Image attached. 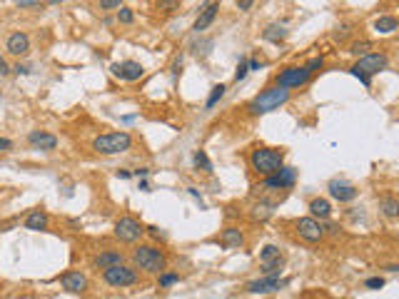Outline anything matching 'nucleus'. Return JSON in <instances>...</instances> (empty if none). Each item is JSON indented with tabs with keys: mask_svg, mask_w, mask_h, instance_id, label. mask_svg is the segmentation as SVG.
I'll use <instances>...</instances> for the list:
<instances>
[{
	"mask_svg": "<svg viewBox=\"0 0 399 299\" xmlns=\"http://www.w3.org/2000/svg\"><path fill=\"white\" fill-rule=\"evenodd\" d=\"M250 167L257 175H274L285 167V152L282 150H272V147H255L250 152Z\"/></svg>",
	"mask_w": 399,
	"mask_h": 299,
	"instance_id": "obj_1",
	"label": "nucleus"
},
{
	"mask_svg": "<svg viewBox=\"0 0 399 299\" xmlns=\"http://www.w3.org/2000/svg\"><path fill=\"white\" fill-rule=\"evenodd\" d=\"M287 100H290V90L279 88V85H272V88L262 90L257 97H252L247 102V110H250V115H267V112H272V110H279Z\"/></svg>",
	"mask_w": 399,
	"mask_h": 299,
	"instance_id": "obj_2",
	"label": "nucleus"
},
{
	"mask_svg": "<svg viewBox=\"0 0 399 299\" xmlns=\"http://www.w3.org/2000/svg\"><path fill=\"white\" fill-rule=\"evenodd\" d=\"M322 65H325V58H312V60H309L307 65H302V67H287V70H282V72L277 75V85L285 88V90L302 88L317 70H322Z\"/></svg>",
	"mask_w": 399,
	"mask_h": 299,
	"instance_id": "obj_3",
	"label": "nucleus"
},
{
	"mask_svg": "<svg viewBox=\"0 0 399 299\" xmlns=\"http://www.w3.org/2000/svg\"><path fill=\"white\" fill-rule=\"evenodd\" d=\"M387 65H389V58H387L384 53H369V55H365V58H359V60L349 67V72H352L365 88H369V85H372V75L379 72V70H387Z\"/></svg>",
	"mask_w": 399,
	"mask_h": 299,
	"instance_id": "obj_4",
	"label": "nucleus"
},
{
	"mask_svg": "<svg viewBox=\"0 0 399 299\" xmlns=\"http://www.w3.org/2000/svg\"><path fill=\"white\" fill-rule=\"evenodd\" d=\"M133 147V135L120 130V132H107V135H98L93 140V150L100 155H120V152H128Z\"/></svg>",
	"mask_w": 399,
	"mask_h": 299,
	"instance_id": "obj_5",
	"label": "nucleus"
},
{
	"mask_svg": "<svg viewBox=\"0 0 399 299\" xmlns=\"http://www.w3.org/2000/svg\"><path fill=\"white\" fill-rule=\"evenodd\" d=\"M133 262L142 269V272H147V274H163L165 272V254L160 252L157 247H152V244H140V247H135V252H133Z\"/></svg>",
	"mask_w": 399,
	"mask_h": 299,
	"instance_id": "obj_6",
	"label": "nucleus"
},
{
	"mask_svg": "<svg viewBox=\"0 0 399 299\" xmlns=\"http://www.w3.org/2000/svg\"><path fill=\"white\" fill-rule=\"evenodd\" d=\"M142 235H145V227L140 224V219H135V217H130V214L120 217V219L115 222V237H117L120 242L133 244V242H137Z\"/></svg>",
	"mask_w": 399,
	"mask_h": 299,
	"instance_id": "obj_7",
	"label": "nucleus"
},
{
	"mask_svg": "<svg viewBox=\"0 0 399 299\" xmlns=\"http://www.w3.org/2000/svg\"><path fill=\"white\" fill-rule=\"evenodd\" d=\"M102 279H105V284H110V287H115V289H123V287H133V284H137V272L133 269V267H128V265H117V267H112V269H105L102 272Z\"/></svg>",
	"mask_w": 399,
	"mask_h": 299,
	"instance_id": "obj_8",
	"label": "nucleus"
},
{
	"mask_svg": "<svg viewBox=\"0 0 399 299\" xmlns=\"http://www.w3.org/2000/svg\"><path fill=\"white\" fill-rule=\"evenodd\" d=\"M297 182V170L295 167H282L279 172L265 177L255 190H290V187H295Z\"/></svg>",
	"mask_w": 399,
	"mask_h": 299,
	"instance_id": "obj_9",
	"label": "nucleus"
},
{
	"mask_svg": "<svg viewBox=\"0 0 399 299\" xmlns=\"http://www.w3.org/2000/svg\"><path fill=\"white\" fill-rule=\"evenodd\" d=\"M297 235L304 239V242H319L325 237V227L319 224V219H314V217H302V219H297Z\"/></svg>",
	"mask_w": 399,
	"mask_h": 299,
	"instance_id": "obj_10",
	"label": "nucleus"
},
{
	"mask_svg": "<svg viewBox=\"0 0 399 299\" xmlns=\"http://www.w3.org/2000/svg\"><path fill=\"white\" fill-rule=\"evenodd\" d=\"M110 70H112V75H115V78H123V80H128V83H135V80H140L142 75H145V67H142L140 62H135V60L115 62Z\"/></svg>",
	"mask_w": 399,
	"mask_h": 299,
	"instance_id": "obj_11",
	"label": "nucleus"
},
{
	"mask_svg": "<svg viewBox=\"0 0 399 299\" xmlns=\"http://www.w3.org/2000/svg\"><path fill=\"white\" fill-rule=\"evenodd\" d=\"M287 287V279H279V277H262V279H255V282H247L245 289L250 294H267V292H277Z\"/></svg>",
	"mask_w": 399,
	"mask_h": 299,
	"instance_id": "obj_12",
	"label": "nucleus"
},
{
	"mask_svg": "<svg viewBox=\"0 0 399 299\" xmlns=\"http://www.w3.org/2000/svg\"><path fill=\"white\" fill-rule=\"evenodd\" d=\"M327 190H330V195H332L337 202H352V200L357 197V187L349 184V182H344V179H330Z\"/></svg>",
	"mask_w": 399,
	"mask_h": 299,
	"instance_id": "obj_13",
	"label": "nucleus"
},
{
	"mask_svg": "<svg viewBox=\"0 0 399 299\" xmlns=\"http://www.w3.org/2000/svg\"><path fill=\"white\" fill-rule=\"evenodd\" d=\"M60 284H63V289H67L72 294H83L88 289V277L83 272H65L60 277Z\"/></svg>",
	"mask_w": 399,
	"mask_h": 299,
	"instance_id": "obj_14",
	"label": "nucleus"
},
{
	"mask_svg": "<svg viewBox=\"0 0 399 299\" xmlns=\"http://www.w3.org/2000/svg\"><path fill=\"white\" fill-rule=\"evenodd\" d=\"M217 10H220V5L217 3H205L202 5V10H200V15H197V20H195V32H202V30H207L210 25H212V20L217 18Z\"/></svg>",
	"mask_w": 399,
	"mask_h": 299,
	"instance_id": "obj_15",
	"label": "nucleus"
},
{
	"mask_svg": "<svg viewBox=\"0 0 399 299\" xmlns=\"http://www.w3.org/2000/svg\"><path fill=\"white\" fill-rule=\"evenodd\" d=\"M28 142L33 145V147H37V150H45V152H50V150H55L58 147V137L55 135H50V132H43V130H35V132H30L28 135Z\"/></svg>",
	"mask_w": 399,
	"mask_h": 299,
	"instance_id": "obj_16",
	"label": "nucleus"
},
{
	"mask_svg": "<svg viewBox=\"0 0 399 299\" xmlns=\"http://www.w3.org/2000/svg\"><path fill=\"white\" fill-rule=\"evenodd\" d=\"M5 48H8L10 55H28V50H30V37H28L25 32L18 30V32H13V35L8 37Z\"/></svg>",
	"mask_w": 399,
	"mask_h": 299,
	"instance_id": "obj_17",
	"label": "nucleus"
},
{
	"mask_svg": "<svg viewBox=\"0 0 399 299\" xmlns=\"http://www.w3.org/2000/svg\"><path fill=\"white\" fill-rule=\"evenodd\" d=\"M93 265L98 267V269H112V267H117V265H123V252H115V249H107V252H100L95 259H93Z\"/></svg>",
	"mask_w": 399,
	"mask_h": 299,
	"instance_id": "obj_18",
	"label": "nucleus"
},
{
	"mask_svg": "<svg viewBox=\"0 0 399 299\" xmlns=\"http://www.w3.org/2000/svg\"><path fill=\"white\" fill-rule=\"evenodd\" d=\"M220 244L225 247V249H239L245 244V235H242V230H237V227H227V230H222V235H220Z\"/></svg>",
	"mask_w": 399,
	"mask_h": 299,
	"instance_id": "obj_19",
	"label": "nucleus"
},
{
	"mask_svg": "<svg viewBox=\"0 0 399 299\" xmlns=\"http://www.w3.org/2000/svg\"><path fill=\"white\" fill-rule=\"evenodd\" d=\"M48 224H50V217H48V212H43V209H33V212L25 217V230H30V232L48 230Z\"/></svg>",
	"mask_w": 399,
	"mask_h": 299,
	"instance_id": "obj_20",
	"label": "nucleus"
},
{
	"mask_svg": "<svg viewBox=\"0 0 399 299\" xmlns=\"http://www.w3.org/2000/svg\"><path fill=\"white\" fill-rule=\"evenodd\" d=\"M309 212H312V217L317 219H327L330 214H332V205L327 202V200H322V197H314L312 202H309Z\"/></svg>",
	"mask_w": 399,
	"mask_h": 299,
	"instance_id": "obj_21",
	"label": "nucleus"
},
{
	"mask_svg": "<svg viewBox=\"0 0 399 299\" xmlns=\"http://www.w3.org/2000/svg\"><path fill=\"white\" fill-rule=\"evenodd\" d=\"M379 209H382L384 217L394 219V217H399V200L392 197V195H384V197L379 200Z\"/></svg>",
	"mask_w": 399,
	"mask_h": 299,
	"instance_id": "obj_22",
	"label": "nucleus"
},
{
	"mask_svg": "<svg viewBox=\"0 0 399 299\" xmlns=\"http://www.w3.org/2000/svg\"><path fill=\"white\" fill-rule=\"evenodd\" d=\"M374 30H377V32H382V35H389V32L399 30V20H397V18H392V15H382V18H377V20H374Z\"/></svg>",
	"mask_w": 399,
	"mask_h": 299,
	"instance_id": "obj_23",
	"label": "nucleus"
},
{
	"mask_svg": "<svg viewBox=\"0 0 399 299\" xmlns=\"http://www.w3.org/2000/svg\"><path fill=\"white\" fill-rule=\"evenodd\" d=\"M274 214V205L272 202H257L255 207H252V212H250V217L255 219V222H265V219H269Z\"/></svg>",
	"mask_w": 399,
	"mask_h": 299,
	"instance_id": "obj_24",
	"label": "nucleus"
},
{
	"mask_svg": "<svg viewBox=\"0 0 399 299\" xmlns=\"http://www.w3.org/2000/svg\"><path fill=\"white\" fill-rule=\"evenodd\" d=\"M262 35H265V40H269V43H279V40H285V37H287V30L282 25L272 23V25H267V30Z\"/></svg>",
	"mask_w": 399,
	"mask_h": 299,
	"instance_id": "obj_25",
	"label": "nucleus"
},
{
	"mask_svg": "<svg viewBox=\"0 0 399 299\" xmlns=\"http://www.w3.org/2000/svg\"><path fill=\"white\" fill-rule=\"evenodd\" d=\"M192 162H195L197 170H202V172H212V162H210V157L205 155V150H197L195 157H192Z\"/></svg>",
	"mask_w": 399,
	"mask_h": 299,
	"instance_id": "obj_26",
	"label": "nucleus"
},
{
	"mask_svg": "<svg viewBox=\"0 0 399 299\" xmlns=\"http://www.w3.org/2000/svg\"><path fill=\"white\" fill-rule=\"evenodd\" d=\"M279 257H282V254H279V249L274 244H265L262 252H260V262H262V265H269V262H274Z\"/></svg>",
	"mask_w": 399,
	"mask_h": 299,
	"instance_id": "obj_27",
	"label": "nucleus"
},
{
	"mask_svg": "<svg viewBox=\"0 0 399 299\" xmlns=\"http://www.w3.org/2000/svg\"><path fill=\"white\" fill-rule=\"evenodd\" d=\"M225 92H227V88H225L222 83H220V85H215V88H212V92H210V97H207V102H205V107H207V110H212V107H215V105H217V102L225 97Z\"/></svg>",
	"mask_w": 399,
	"mask_h": 299,
	"instance_id": "obj_28",
	"label": "nucleus"
},
{
	"mask_svg": "<svg viewBox=\"0 0 399 299\" xmlns=\"http://www.w3.org/2000/svg\"><path fill=\"white\" fill-rule=\"evenodd\" d=\"M282 265H285V257H279L274 262H269V265H262L265 269V277H279V272H282Z\"/></svg>",
	"mask_w": 399,
	"mask_h": 299,
	"instance_id": "obj_29",
	"label": "nucleus"
},
{
	"mask_svg": "<svg viewBox=\"0 0 399 299\" xmlns=\"http://www.w3.org/2000/svg\"><path fill=\"white\" fill-rule=\"evenodd\" d=\"M369 50H372V43H369V40H359V43L352 45L349 53H354V55H359V58H365V55H369Z\"/></svg>",
	"mask_w": 399,
	"mask_h": 299,
	"instance_id": "obj_30",
	"label": "nucleus"
},
{
	"mask_svg": "<svg viewBox=\"0 0 399 299\" xmlns=\"http://www.w3.org/2000/svg\"><path fill=\"white\" fill-rule=\"evenodd\" d=\"M160 287H172V284H177L180 282V274H172V272H163L160 274Z\"/></svg>",
	"mask_w": 399,
	"mask_h": 299,
	"instance_id": "obj_31",
	"label": "nucleus"
},
{
	"mask_svg": "<svg viewBox=\"0 0 399 299\" xmlns=\"http://www.w3.org/2000/svg\"><path fill=\"white\" fill-rule=\"evenodd\" d=\"M117 20L123 23V25H130V23L135 20V13H133L130 8H125V5H123V8L117 10Z\"/></svg>",
	"mask_w": 399,
	"mask_h": 299,
	"instance_id": "obj_32",
	"label": "nucleus"
},
{
	"mask_svg": "<svg viewBox=\"0 0 399 299\" xmlns=\"http://www.w3.org/2000/svg\"><path fill=\"white\" fill-rule=\"evenodd\" d=\"M247 72H250V67H247V60H239V65H237V72H234V83H242V80L247 78Z\"/></svg>",
	"mask_w": 399,
	"mask_h": 299,
	"instance_id": "obj_33",
	"label": "nucleus"
},
{
	"mask_svg": "<svg viewBox=\"0 0 399 299\" xmlns=\"http://www.w3.org/2000/svg\"><path fill=\"white\" fill-rule=\"evenodd\" d=\"M120 0H100V10H120Z\"/></svg>",
	"mask_w": 399,
	"mask_h": 299,
	"instance_id": "obj_34",
	"label": "nucleus"
},
{
	"mask_svg": "<svg viewBox=\"0 0 399 299\" xmlns=\"http://www.w3.org/2000/svg\"><path fill=\"white\" fill-rule=\"evenodd\" d=\"M365 287H367V289H382V287H384V279H382V277H369V279L365 282Z\"/></svg>",
	"mask_w": 399,
	"mask_h": 299,
	"instance_id": "obj_35",
	"label": "nucleus"
},
{
	"mask_svg": "<svg viewBox=\"0 0 399 299\" xmlns=\"http://www.w3.org/2000/svg\"><path fill=\"white\" fill-rule=\"evenodd\" d=\"M15 5H18V8H23V10H30V8H40V3H37V0H18Z\"/></svg>",
	"mask_w": 399,
	"mask_h": 299,
	"instance_id": "obj_36",
	"label": "nucleus"
},
{
	"mask_svg": "<svg viewBox=\"0 0 399 299\" xmlns=\"http://www.w3.org/2000/svg\"><path fill=\"white\" fill-rule=\"evenodd\" d=\"M160 8L163 10H175V8H180V3L177 0H170V3H160Z\"/></svg>",
	"mask_w": 399,
	"mask_h": 299,
	"instance_id": "obj_37",
	"label": "nucleus"
},
{
	"mask_svg": "<svg viewBox=\"0 0 399 299\" xmlns=\"http://www.w3.org/2000/svg\"><path fill=\"white\" fill-rule=\"evenodd\" d=\"M145 232H150L155 239H157V237H163V230H160V227H155V224H152V227H145Z\"/></svg>",
	"mask_w": 399,
	"mask_h": 299,
	"instance_id": "obj_38",
	"label": "nucleus"
},
{
	"mask_svg": "<svg viewBox=\"0 0 399 299\" xmlns=\"http://www.w3.org/2000/svg\"><path fill=\"white\" fill-rule=\"evenodd\" d=\"M252 5H255L252 0H239V3H237V8H239V10H250Z\"/></svg>",
	"mask_w": 399,
	"mask_h": 299,
	"instance_id": "obj_39",
	"label": "nucleus"
},
{
	"mask_svg": "<svg viewBox=\"0 0 399 299\" xmlns=\"http://www.w3.org/2000/svg\"><path fill=\"white\" fill-rule=\"evenodd\" d=\"M10 147H13V142H10V140L0 137V152H5V150H10Z\"/></svg>",
	"mask_w": 399,
	"mask_h": 299,
	"instance_id": "obj_40",
	"label": "nucleus"
},
{
	"mask_svg": "<svg viewBox=\"0 0 399 299\" xmlns=\"http://www.w3.org/2000/svg\"><path fill=\"white\" fill-rule=\"evenodd\" d=\"M10 72V67H8V62H5V58L0 55V75H8Z\"/></svg>",
	"mask_w": 399,
	"mask_h": 299,
	"instance_id": "obj_41",
	"label": "nucleus"
},
{
	"mask_svg": "<svg viewBox=\"0 0 399 299\" xmlns=\"http://www.w3.org/2000/svg\"><path fill=\"white\" fill-rule=\"evenodd\" d=\"M13 70H15L18 75H28V72H30V67H28V65H20V62H18V65H15Z\"/></svg>",
	"mask_w": 399,
	"mask_h": 299,
	"instance_id": "obj_42",
	"label": "nucleus"
},
{
	"mask_svg": "<svg viewBox=\"0 0 399 299\" xmlns=\"http://www.w3.org/2000/svg\"><path fill=\"white\" fill-rule=\"evenodd\" d=\"M247 67H250V72H252V70H260L262 62H260V60H247Z\"/></svg>",
	"mask_w": 399,
	"mask_h": 299,
	"instance_id": "obj_43",
	"label": "nucleus"
},
{
	"mask_svg": "<svg viewBox=\"0 0 399 299\" xmlns=\"http://www.w3.org/2000/svg\"><path fill=\"white\" fill-rule=\"evenodd\" d=\"M187 192H190L195 200H200V202H202V197H200V190H197V187H187Z\"/></svg>",
	"mask_w": 399,
	"mask_h": 299,
	"instance_id": "obj_44",
	"label": "nucleus"
},
{
	"mask_svg": "<svg viewBox=\"0 0 399 299\" xmlns=\"http://www.w3.org/2000/svg\"><path fill=\"white\" fill-rule=\"evenodd\" d=\"M133 175H135V177H147V175H150V170H147V167H140V170H135Z\"/></svg>",
	"mask_w": 399,
	"mask_h": 299,
	"instance_id": "obj_45",
	"label": "nucleus"
},
{
	"mask_svg": "<svg viewBox=\"0 0 399 299\" xmlns=\"http://www.w3.org/2000/svg\"><path fill=\"white\" fill-rule=\"evenodd\" d=\"M120 175V179H130L133 177V172H128V170H123V172H117Z\"/></svg>",
	"mask_w": 399,
	"mask_h": 299,
	"instance_id": "obj_46",
	"label": "nucleus"
},
{
	"mask_svg": "<svg viewBox=\"0 0 399 299\" xmlns=\"http://www.w3.org/2000/svg\"><path fill=\"white\" fill-rule=\"evenodd\" d=\"M140 190H142V192H150V184H147V182H145V179H142V182H140Z\"/></svg>",
	"mask_w": 399,
	"mask_h": 299,
	"instance_id": "obj_47",
	"label": "nucleus"
},
{
	"mask_svg": "<svg viewBox=\"0 0 399 299\" xmlns=\"http://www.w3.org/2000/svg\"><path fill=\"white\" fill-rule=\"evenodd\" d=\"M387 269H389V272H399V265H389Z\"/></svg>",
	"mask_w": 399,
	"mask_h": 299,
	"instance_id": "obj_48",
	"label": "nucleus"
}]
</instances>
